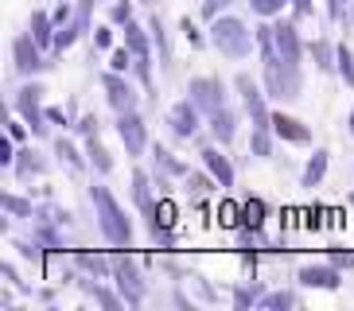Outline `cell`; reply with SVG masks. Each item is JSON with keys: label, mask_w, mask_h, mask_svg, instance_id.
Returning <instances> with one entry per match:
<instances>
[{"label": "cell", "mask_w": 354, "mask_h": 311, "mask_svg": "<svg viewBox=\"0 0 354 311\" xmlns=\"http://www.w3.org/2000/svg\"><path fill=\"white\" fill-rule=\"evenodd\" d=\"M94 202H97V210H102V234L113 241V245H129V241H133V226H129L125 210L113 202V195H109L105 187H94Z\"/></svg>", "instance_id": "cell-1"}, {"label": "cell", "mask_w": 354, "mask_h": 311, "mask_svg": "<svg viewBox=\"0 0 354 311\" xmlns=\"http://www.w3.org/2000/svg\"><path fill=\"white\" fill-rule=\"evenodd\" d=\"M214 47L226 55H245V47H250V39H245V28H241L238 20H226V23H214Z\"/></svg>", "instance_id": "cell-2"}, {"label": "cell", "mask_w": 354, "mask_h": 311, "mask_svg": "<svg viewBox=\"0 0 354 311\" xmlns=\"http://www.w3.org/2000/svg\"><path fill=\"white\" fill-rule=\"evenodd\" d=\"M39 86H24L20 93H16V109H20L24 117H28V124H32V133L43 136V117H39Z\"/></svg>", "instance_id": "cell-3"}, {"label": "cell", "mask_w": 354, "mask_h": 311, "mask_svg": "<svg viewBox=\"0 0 354 311\" xmlns=\"http://www.w3.org/2000/svg\"><path fill=\"white\" fill-rule=\"evenodd\" d=\"M105 90H109V102H113L117 113H133L136 109V93L125 78H117V74H105Z\"/></svg>", "instance_id": "cell-4"}, {"label": "cell", "mask_w": 354, "mask_h": 311, "mask_svg": "<svg viewBox=\"0 0 354 311\" xmlns=\"http://www.w3.org/2000/svg\"><path fill=\"white\" fill-rule=\"evenodd\" d=\"M32 43H35V35H20V39L12 43L16 70H20V74H32V70H39V66H43V62H39V51H35Z\"/></svg>", "instance_id": "cell-5"}, {"label": "cell", "mask_w": 354, "mask_h": 311, "mask_svg": "<svg viewBox=\"0 0 354 311\" xmlns=\"http://www.w3.org/2000/svg\"><path fill=\"white\" fill-rule=\"evenodd\" d=\"M117 133H121V140L129 144V156H136L140 148H145V124H140V117H136V113H121Z\"/></svg>", "instance_id": "cell-6"}, {"label": "cell", "mask_w": 354, "mask_h": 311, "mask_svg": "<svg viewBox=\"0 0 354 311\" xmlns=\"http://www.w3.org/2000/svg\"><path fill=\"white\" fill-rule=\"evenodd\" d=\"M272 129H277V136H281V140H292V144H308V140H312V133H308L296 117L277 113V117H272Z\"/></svg>", "instance_id": "cell-7"}, {"label": "cell", "mask_w": 354, "mask_h": 311, "mask_svg": "<svg viewBox=\"0 0 354 311\" xmlns=\"http://www.w3.org/2000/svg\"><path fill=\"white\" fill-rule=\"evenodd\" d=\"M191 93H195V105H203V109H210V113H218V93L222 86L214 82V78H198V82H191Z\"/></svg>", "instance_id": "cell-8"}, {"label": "cell", "mask_w": 354, "mask_h": 311, "mask_svg": "<svg viewBox=\"0 0 354 311\" xmlns=\"http://www.w3.org/2000/svg\"><path fill=\"white\" fill-rule=\"evenodd\" d=\"M167 121H171V129H176L179 136H191L198 129V113H195V105L191 102H183V105H176V109H171V117H167Z\"/></svg>", "instance_id": "cell-9"}, {"label": "cell", "mask_w": 354, "mask_h": 311, "mask_svg": "<svg viewBox=\"0 0 354 311\" xmlns=\"http://www.w3.org/2000/svg\"><path fill=\"white\" fill-rule=\"evenodd\" d=\"M300 284L304 288H339V272H331V269H304Z\"/></svg>", "instance_id": "cell-10"}, {"label": "cell", "mask_w": 354, "mask_h": 311, "mask_svg": "<svg viewBox=\"0 0 354 311\" xmlns=\"http://www.w3.org/2000/svg\"><path fill=\"white\" fill-rule=\"evenodd\" d=\"M277 47H281L284 62H300V39H296V31H292L288 23L277 28Z\"/></svg>", "instance_id": "cell-11"}, {"label": "cell", "mask_w": 354, "mask_h": 311, "mask_svg": "<svg viewBox=\"0 0 354 311\" xmlns=\"http://www.w3.org/2000/svg\"><path fill=\"white\" fill-rule=\"evenodd\" d=\"M203 156H207V167L214 171V179H218L222 187H230V183H234V167H230V160H226V156H218V152H203Z\"/></svg>", "instance_id": "cell-12"}, {"label": "cell", "mask_w": 354, "mask_h": 311, "mask_svg": "<svg viewBox=\"0 0 354 311\" xmlns=\"http://www.w3.org/2000/svg\"><path fill=\"white\" fill-rule=\"evenodd\" d=\"M323 171H327V152H315L308 160V167H304V187H315L323 179Z\"/></svg>", "instance_id": "cell-13"}, {"label": "cell", "mask_w": 354, "mask_h": 311, "mask_svg": "<svg viewBox=\"0 0 354 311\" xmlns=\"http://www.w3.org/2000/svg\"><path fill=\"white\" fill-rule=\"evenodd\" d=\"M214 136H218L222 144H230V140H234V113H226V109H218V113H214Z\"/></svg>", "instance_id": "cell-14"}, {"label": "cell", "mask_w": 354, "mask_h": 311, "mask_svg": "<svg viewBox=\"0 0 354 311\" xmlns=\"http://www.w3.org/2000/svg\"><path fill=\"white\" fill-rule=\"evenodd\" d=\"M125 31H129L125 39H129V47H133V55H136V59H148V39L140 35V28H136V23L129 20V23H125Z\"/></svg>", "instance_id": "cell-15"}, {"label": "cell", "mask_w": 354, "mask_h": 311, "mask_svg": "<svg viewBox=\"0 0 354 311\" xmlns=\"http://www.w3.org/2000/svg\"><path fill=\"white\" fill-rule=\"evenodd\" d=\"M51 20H55V16H47V12H35V16H32V35H35V43H47V39H51Z\"/></svg>", "instance_id": "cell-16"}, {"label": "cell", "mask_w": 354, "mask_h": 311, "mask_svg": "<svg viewBox=\"0 0 354 311\" xmlns=\"http://www.w3.org/2000/svg\"><path fill=\"white\" fill-rule=\"evenodd\" d=\"M90 160H94V167L102 171V176H105V171H113V160H109V152H105L97 140H90Z\"/></svg>", "instance_id": "cell-17"}, {"label": "cell", "mask_w": 354, "mask_h": 311, "mask_svg": "<svg viewBox=\"0 0 354 311\" xmlns=\"http://www.w3.org/2000/svg\"><path fill=\"white\" fill-rule=\"evenodd\" d=\"M55 152L63 156L66 164H74V167H82V156H78V148H74L71 140H55Z\"/></svg>", "instance_id": "cell-18"}, {"label": "cell", "mask_w": 354, "mask_h": 311, "mask_svg": "<svg viewBox=\"0 0 354 311\" xmlns=\"http://www.w3.org/2000/svg\"><path fill=\"white\" fill-rule=\"evenodd\" d=\"M261 222H265V202H261V198H253L250 207H245V226H253V229H257Z\"/></svg>", "instance_id": "cell-19"}, {"label": "cell", "mask_w": 354, "mask_h": 311, "mask_svg": "<svg viewBox=\"0 0 354 311\" xmlns=\"http://www.w3.org/2000/svg\"><path fill=\"white\" fill-rule=\"evenodd\" d=\"M339 70H343V78L354 86V59H351V51H346V47H339Z\"/></svg>", "instance_id": "cell-20"}, {"label": "cell", "mask_w": 354, "mask_h": 311, "mask_svg": "<svg viewBox=\"0 0 354 311\" xmlns=\"http://www.w3.org/2000/svg\"><path fill=\"white\" fill-rule=\"evenodd\" d=\"M129 20H133V4H129V0L113 4V23H129Z\"/></svg>", "instance_id": "cell-21"}, {"label": "cell", "mask_w": 354, "mask_h": 311, "mask_svg": "<svg viewBox=\"0 0 354 311\" xmlns=\"http://www.w3.org/2000/svg\"><path fill=\"white\" fill-rule=\"evenodd\" d=\"M253 148H257V156H269V152H272V144H269V136H265V129H257V133H253Z\"/></svg>", "instance_id": "cell-22"}, {"label": "cell", "mask_w": 354, "mask_h": 311, "mask_svg": "<svg viewBox=\"0 0 354 311\" xmlns=\"http://www.w3.org/2000/svg\"><path fill=\"white\" fill-rule=\"evenodd\" d=\"M74 35H78V31H74V28L59 31V35H55V51H66V47H71V43H74Z\"/></svg>", "instance_id": "cell-23"}, {"label": "cell", "mask_w": 354, "mask_h": 311, "mask_svg": "<svg viewBox=\"0 0 354 311\" xmlns=\"http://www.w3.org/2000/svg\"><path fill=\"white\" fill-rule=\"evenodd\" d=\"M4 207H8L12 214H32V207H28L24 198H16V195H8V198H4Z\"/></svg>", "instance_id": "cell-24"}, {"label": "cell", "mask_w": 354, "mask_h": 311, "mask_svg": "<svg viewBox=\"0 0 354 311\" xmlns=\"http://www.w3.org/2000/svg\"><path fill=\"white\" fill-rule=\"evenodd\" d=\"M288 303H296V296H288V292H277V296H269V300H265V308H288Z\"/></svg>", "instance_id": "cell-25"}, {"label": "cell", "mask_w": 354, "mask_h": 311, "mask_svg": "<svg viewBox=\"0 0 354 311\" xmlns=\"http://www.w3.org/2000/svg\"><path fill=\"white\" fill-rule=\"evenodd\" d=\"M315 59H319L323 70H331V47H327V43H319V47H315Z\"/></svg>", "instance_id": "cell-26"}, {"label": "cell", "mask_w": 354, "mask_h": 311, "mask_svg": "<svg viewBox=\"0 0 354 311\" xmlns=\"http://www.w3.org/2000/svg\"><path fill=\"white\" fill-rule=\"evenodd\" d=\"M0 160H4V164H16V148H12V140H0Z\"/></svg>", "instance_id": "cell-27"}, {"label": "cell", "mask_w": 354, "mask_h": 311, "mask_svg": "<svg viewBox=\"0 0 354 311\" xmlns=\"http://www.w3.org/2000/svg\"><path fill=\"white\" fill-rule=\"evenodd\" d=\"M109 43H113L109 28H97V31H94V47H109Z\"/></svg>", "instance_id": "cell-28"}, {"label": "cell", "mask_w": 354, "mask_h": 311, "mask_svg": "<svg viewBox=\"0 0 354 311\" xmlns=\"http://www.w3.org/2000/svg\"><path fill=\"white\" fill-rule=\"evenodd\" d=\"M183 35H187V43H195V47L203 43V35L195 31V23H191V20H183Z\"/></svg>", "instance_id": "cell-29"}, {"label": "cell", "mask_w": 354, "mask_h": 311, "mask_svg": "<svg viewBox=\"0 0 354 311\" xmlns=\"http://www.w3.org/2000/svg\"><path fill=\"white\" fill-rule=\"evenodd\" d=\"M191 187H195V191H214V183H210L207 176H191Z\"/></svg>", "instance_id": "cell-30"}, {"label": "cell", "mask_w": 354, "mask_h": 311, "mask_svg": "<svg viewBox=\"0 0 354 311\" xmlns=\"http://www.w3.org/2000/svg\"><path fill=\"white\" fill-rule=\"evenodd\" d=\"M113 70H129V51H117L113 55Z\"/></svg>", "instance_id": "cell-31"}, {"label": "cell", "mask_w": 354, "mask_h": 311, "mask_svg": "<svg viewBox=\"0 0 354 311\" xmlns=\"http://www.w3.org/2000/svg\"><path fill=\"white\" fill-rule=\"evenodd\" d=\"M47 117H51L55 124H71V117H66L63 109H47Z\"/></svg>", "instance_id": "cell-32"}, {"label": "cell", "mask_w": 354, "mask_h": 311, "mask_svg": "<svg viewBox=\"0 0 354 311\" xmlns=\"http://www.w3.org/2000/svg\"><path fill=\"white\" fill-rule=\"evenodd\" d=\"M8 133H12V140H24V124H20V121H12V124H8Z\"/></svg>", "instance_id": "cell-33"}, {"label": "cell", "mask_w": 354, "mask_h": 311, "mask_svg": "<svg viewBox=\"0 0 354 311\" xmlns=\"http://www.w3.org/2000/svg\"><path fill=\"white\" fill-rule=\"evenodd\" d=\"M218 8H226V0H207V16H214Z\"/></svg>", "instance_id": "cell-34"}, {"label": "cell", "mask_w": 354, "mask_h": 311, "mask_svg": "<svg viewBox=\"0 0 354 311\" xmlns=\"http://www.w3.org/2000/svg\"><path fill=\"white\" fill-rule=\"evenodd\" d=\"M351 133H354V113H351Z\"/></svg>", "instance_id": "cell-35"}, {"label": "cell", "mask_w": 354, "mask_h": 311, "mask_svg": "<svg viewBox=\"0 0 354 311\" xmlns=\"http://www.w3.org/2000/svg\"><path fill=\"white\" fill-rule=\"evenodd\" d=\"M148 4H152V0H148Z\"/></svg>", "instance_id": "cell-36"}, {"label": "cell", "mask_w": 354, "mask_h": 311, "mask_svg": "<svg viewBox=\"0 0 354 311\" xmlns=\"http://www.w3.org/2000/svg\"><path fill=\"white\" fill-rule=\"evenodd\" d=\"M86 4H90V0H86Z\"/></svg>", "instance_id": "cell-37"}]
</instances>
